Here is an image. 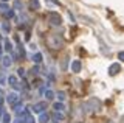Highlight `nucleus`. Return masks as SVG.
Wrapping results in <instances>:
<instances>
[{"mask_svg":"<svg viewBox=\"0 0 124 123\" xmlns=\"http://www.w3.org/2000/svg\"><path fill=\"white\" fill-rule=\"evenodd\" d=\"M48 44H50V47H53V48H61L62 47V37L51 36L48 39Z\"/></svg>","mask_w":124,"mask_h":123,"instance_id":"obj_1","label":"nucleus"},{"mask_svg":"<svg viewBox=\"0 0 124 123\" xmlns=\"http://www.w3.org/2000/svg\"><path fill=\"white\" fill-rule=\"evenodd\" d=\"M9 120H11V118H9V115H8V114L3 115V122H5V123H9Z\"/></svg>","mask_w":124,"mask_h":123,"instance_id":"obj_15","label":"nucleus"},{"mask_svg":"<svg viewBox=\"0 0 124 123\" xmlns=\"http://www.w3.org/2000/svg\"><path fill=\"white\" fill-rule=\"evenodd\" d=\"M5 47H6L8 52H11V42H9V41H6V42H5Z\"/></svg>","mask_w":124,"mask_h":123,"instance_id":"obj_16","label":"nucleus"},{"mask_svg":"<svg viewBox=\"0 0 124 123\" xmlns=\"http://www.w3.org/2000/svg\"><path fill=\"white\" fill-rule=\"evenodd\" d=\"M54 111H56V112H62V111H64V105H62V103H54Z\"/></svg>","mask_w":124,"mask_h":123,"instance_id":"obj_9","label":"nucleus"},{"mask_svg":"<svg viewBox=\"0 0 124 123\" xmlns=\"http://www.w3.org/2000/svg\"><path fill=\"white\" fill-rule=\"evenodd\" d=\"M118 58H119L121 61H124V52H119V53H118Z\"/></svg>","mask_w":124,"mask_h":123,"instance_id":"obj_17","label":"nucleus"},{"mask_svg":"<svg viewBox=\"0 0 124 123\" xmlns=\"http://www.w3.org/2000/svg\"><path fill=\"white\" fill-rule=\"evenodd\" d=\"M3 66H5V67H9V66H11V58H9V56L3 58Z\"/></svg>","mask_w":124,"mask_h":123,"instance_id":"obj_12","label":"nucleus"},{"mask_svg":"<svg viewBox=\"0 0 124 123\" xmlns=\"http://www.w3.org/2000/svg\"><path fill=\"white\" fill-rule=\"evenodd\" d=\"M16 101H17V95H16V94H9V95H8V103L14 105Z\"/></svg>","mask_w":124,"mask_h":123,"instance_id":"obj_7","label":"nucleus"},{"mask_svg":"<svg viewBox=\"0 0 124 123\" xmlns=\"http://www.w3.org/2000/svg\"><path fill=\"white\" fill-rule=\"evenodd\" d=\"M48 114H40V117H39V122L40 123H48Z\"/></svg>","mask_w":124,"mask_h":123,"instance_id":"obj_10","label":"nucleus"},{"mask_svg":"<svg viewBox=\"0 0 124 123\" xmlns=\"http://www.w3.org/2000/svg\"><path fill=\"white\" fill-rule=\"evenodd\" d=\"M71 69H73V72H79L81 70V61H73Z\"/></svg>","mask_w":124,"mask_h":123,"instance_id":"obj_6","label":"nucleus"},{"mask_svg":"<svg viewBox=\"0 0 124 123\" xmlns=\"http://www.w3.org/2000/svg\"><path fill=\"white\" fill-rule=\"evenodd\" d=\"M0 105H2V98H0Z\"/></svg>","mask_w":124,"mask_h":123,"instance_id":"obj_19","label":"nucleus"},{"mask_svg":"<svg viewBox=\"0 0 124 123\" xmlns=\"http://www.w3.org/2000/svg\"><path fill=\"white\" fill-rule=\"evenodd\" d=\"M50 20H51V24L53 25H61V17L57 16V14H51V16H50Z\"/></svg>","mask_w":124,"mask_h":123,"instance_id":"obj_4","label":"nucleus"},{"mask_svg":"<svg viewBox=\"0 0 124 123\" xmlns=\"http://www.w3.org/2000/svg\"><path fill=\"white\" fill-rule=\"evenodd\" d=\"M8 81H9V84H11V86L17 87V89H19V87H20V86H19V84H17V79H16V76H9V78H8Z\"/></svg>","mask_w":124,"mask_h":123,"instance_id":"obj_8","label":"nucleus"},{"mask_svg":"<svg viewBox=\"0 0 124 123\" xmlns=\"http://www.w3.org/2000/svg\"><path fill=\"white\" fill-rule=\"evenodd\" d=\"M31 6H34V8H39V3L34 0V2H31Z\"/></svg>","mask_w":124,"mask_h":123,"instance_id":"obj_18","label":"nucleus"},{"mask_svg":"<svg viewBox=\"0 0 124 123\" xmlns=\"http://www.w3.org/2000/svg\"><path fill=\"white\" fill-rule=\"evenodd\" d=\"M57 98H59L61 101H64V100H65V94H64V92H59V94H57Z\"/></svg>","mask_w":124,"mask_h":123,"instance_id":"obj_14","label":"nucleus"},{"mask_svg":"<svg viewBox=\"0 0 124 123\" xmlns=\"http://www.w3.org/2000/svg\"><path fill=\"white\" fill-rule=\"evenodd\" d=\"M53 120L54 122H64L65 120V115L62 114V112H54L53 114Z\"/></svg>","mask_w":124,"mask_h":123,"instance_id":"obj_5","label":"nucleus"},{"mask_svg":"<svg viewBox=\"0 0 124 123\" xmlns=\"http://www.w3.org/2000/svg\"><path fill=\"white\" fill-rule=\"evenodd\" d=\"M53 97H54V94H53L51 90H46V92H45V98H46V100H51Z\"/></svg>","mask_w":124,"mask_h":123,"instance_id":"obj_13","label":"nucleus"},{"mask_svg":"<svg viewBox=\"0 0 124 123\" xmlns=\"http://www.w3.org/2000/svg\"><path fill=\"white\" fill-rule=\"evenodd\" d=\"M33 61H34L36 64H39V62L42 61V55H40V53H36V55H34V58H33Z\"/></svg>","mask_w":124,"mask_h":123,"instance_id":"obj_11","label":"nucleus"},{"mask_svg":"<svg viewBox=\"0 0 124 123\" xmlns=\"http://www.w3.org/2000/svg\"><path fill=\"white\" fill-rule=\"evenodd\" d=\"M44 109H46V105H45L44 101L33 105V111H34V112H44Z\"/></svg>","mask_w":124,"mask_h":123,"instance_id":"obj_2","label":"nucleus"},{"mask_svg":"<svg viewBox=\"0 0 124 123\" xmlns=\"http://www.w3.org/2000/svg\"><path fill=\"white\" fill-rule=\"evenodd\" d=\"M121 70V67H119V64H112L110 69H108V72H110V75H116L118 72Z\"/></svg>","mask_w":124,"mask_h":123,"instance_id":"obj_3","label":"nucleus"}]
</instances>
